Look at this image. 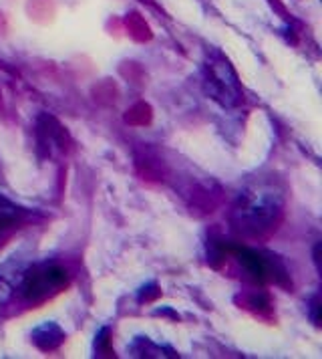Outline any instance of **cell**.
<instances>
[{"label": "cell", "instance_id": "7", "mask_svg": "<svg viewBox=\"0 0 322 359\" xmlns=\"http://www.w3.org/2000/svg\"><path fill=\"white\" fill-rule=\"evenodd\" d=\"M31 337L41 351H52L64 341V331L55 321H47L43 325L34 327Z\"/></svg>", "mask_w": 322, "mask_h": 359}, {"label": "cell", "instance_id": "5", "mask_svg": "<svg viewBox=\"0 0 322 359\" xmlns=\"http://www.w3.org/2000/svg\"><path fill=\"white\" fill-rule=\"evenodd\" d=\"M36 131H38V144L48 147V154L52 147H63L64 142V130L63 126L50 117V115H41L38 121H36Z\"/></svg>", "mask_w": 322, "mask_h": 359}, {"label": "cell", "instance_id": "11", "mask_svg": "<svg viewBox=\"0 0 322 359\" xmlns=\"http://www.w3.org/2000/svg\"><path fill=\"white\" fill-rule=\"evenodd\" d=\"M310 305V317H312V323L316 327H321V315H318V309H321V299H318V294H314L312 297V301L308 303Z\"/></svg>", "mask_w": 322, "mask_h": 359}, {"label": "cell", "instance_id": "10", "mask_svg": "<svg viewBox=\"0 0 322 359\" xmlns=\"http://www.w3.org/2000/svg\"><path fill=\"white\" fill-rule=\"evenodd\" d=\"M95 355L97 358L113 355L111 347H109V327H103L95 335Z\"/></svg>", "mask_w": 322, "mask_h": 359}, {"label": "cell", "instance_id": "3", "mask_svg": "<svg viewBox=\"0 0 322 359\" xmlns=\"http://www.w3.org/2000/svg\"><path fill=\"white\" fill-rule=\"evenodd\" d=\"M69 285V273L66 269L57 262H36L32 266H27L18 289L22 293V299L31 305H41L47 299H52Z\"/></svg>", "mask_w": 322, "mask_h": 359}, {"label": "cell", "instance_id": "2", "mask_svg": "<svg viewBox=\"0 0 322 359\" xmlns=\"http://www.w3.org/2000/svg\"><path fill=\"white\" fill-rule=\"evenodd\" d=\"M202 83H204L206 95L224 109L238 107L244 99V89H241L236 69L218 50H214L206 59Z\"/></svg>", "mask_w": 322, "mask_h": 359}, {"label": "cell", "instance_id": "4", "mask_svg": "<svg viewBox=\"0 0 322 359\" xmlns=\"http://www.w3.org/2000/svg\"><path fill=\"white\" fill-rule=\"evenodd\" d=\"M232 252L241 266L256 280L286 283V269L276 259V255H262V252L244 248V246H234Z\"/></svg>", "mask_w": 322, "mask_h": 359}, {"label": "cell", "instance_id": "12", "mask_svg": "<svg viewBox=\"0 0 322 359\" xmlns=\"http://www.w3.org/2000/svg\"><path fill=\"white\" fill-rule=\"evenodd\" d=\"M312 257H314L316 271H321V243H316V245H314V252H312Z\"/></svg>", "mask_w": 322, "mask_h": 359}, {"label": "cell", "instance_id": "8", "mask_svg": "<svg viewBox=\"0 0 322 359\" xmlns=\"http://www.w3.org/2000/svg\"><path fill=\"white\" fill-rule=\"evenodd\" d=\"M131 355L135 358H176L177 353L169 347H160L153 341H149L147 337H135L133 343L129 345Z\"/></svg>", "mask_w": 322, "mask_h": 359}, {"label": "cell", "instance_id": "1", "mask_svg": "<svg viewBox=\"0 0 322 359\" xmlns=\"http://www.w3.org/2000/svg\"><path fill=\"white\" fill-rule=\"evenodd\" d=\"M284 196L272 182H258L241 190L232 206V229L246 238H260L278 226Z\"/></svg>", "mask_w": 322, "mask_h": 359}, {"label": "cell", "instance_id": "6", "mask_svg": "<svg viewBox=\"0 0 322 359\" xmlns=\"http://www.w3.org/2000/svg\"><path fill=\"white\" fill-rule=\"evenodd\" d=\"M22 273H24V266L16 259H10L0 266V305L10 301V297L15 294L16 285L20 283Z\"/></svg>", "mask_w": 322, "mask_h": 359}, {"label": "cell", "instance_id": "9", "mask_svg": "<svg viewBox=\"0 0 322 359\" xmlns=\"http://www.w3.org/2000/svg\"><path fill=\"white\" fill-rule=\"evenodd\" d=\"M24 218H27V210L22 206H18L13 200L0 194V232L20 224Z\"/></svg>", "mask_w": 322, "mask_h": 359}]
</instances>
